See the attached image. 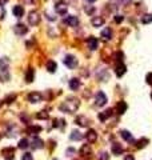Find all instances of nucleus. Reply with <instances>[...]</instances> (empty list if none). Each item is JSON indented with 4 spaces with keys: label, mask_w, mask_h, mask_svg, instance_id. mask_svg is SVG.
I'll return each instance as SVG.
<instances>
[{
    "label": "nucleus",
    "mask_w": 152,
    "mask_h": 160,
    "mask_svg": "<svg viewBox=\"0 0 152 160\" xmlns=\"http://www.w3.org/2000/svg\"><path fill=\"white\" fill-rule=\"evenodd\" d=\"M79 108V100L76 98H68L63 104H60L59 110L66 112V114H74Z\"/></svg>",
    "instance_id": "1"
},
{
    "label": "nucleus",
    "mask_w": 152,
    "mask_h": 160,
    "mask_svg": "<svg viewBox=\"0 0 152 160\" xmlns=\"http://www.w3.org/2000/svg\"><path fill=\"white\" fill-rule=\"evenodd\" d=\"M40 22V15L38 11H31L30 14H28V23L31 24V26H38Z\"/></svg>",
    "instance_id": "2"
},
{
    "label": "nucleus",
    "mask_w": 152,
    "mask_h": 160,
    "mask_svg": "<svg viewBox=\"0 0 152 160\" xmlns=\"http://www.w3.org/2000/svg\"><path fill=\"white\" fill-rule=\"evenodd\" d=\"M55 11L58 12L59 15H66L67 11H68V6L66 2H63V0H60V2H58L55 4Z\"/></svg>",
    "instance_id": "3"
},
{
    "label": "nucleus",
    "mask_w": 152,
    "mask_h": 160,
    "mask_svg": "<svg viewBox=\"0 0 152 160\" xmlns=\"http://www.w3.org/2000/svg\"><path fill=\"white\" fill-rule=\"evenodd\" d=\"M64 64H66L70 70H72V68H75L78 66V59L72 55H68V56H66V59H64Z\"/></svg>",
    "instance_id": "4"
},
{
    "label": "nucleus",
    "mask_w": 152,
    "mask_h": 160,
    "mask_svg": "<svg viewBox=\"0 0 152 160\" xmlns=\"http://www.w3.org/2000/svg\"><path fill=\"white\" fill-rule=\"evenodd\" d=\"M95 102H96V106H99V107H102V106H104V104L107 103V96H106V94L104 92H98L96 94V98H95Z\"/></svg>",
    "instance_id": "5"
},
{
    "label": "nucleus",
    "mask_w": 152,
    "mask_h": 160,
    "mask_svg": "<svg viewBox=\"0 0 152 160\" xmlns=\"http://www.w3.org/2000/svg\"><path fill=\"white\" fill-rule=\"evenodd\" d=\"M92 154V148L90 144H83L82 148H80V155L84 156V158H90Z\"/></svg>",
    "instance_id": "6"
},
{
    "label": "nucleus",
    "mask_w": 152,
    "mask_h": 160,
    "mask_svg": "<svg viewBox=\"0 0 152 160\" xmlns=\"http://www.w3.org/2000/svg\"><path fill=\"white\" fill-rule=\"evenodd\" d=\"M27 98L31 103H39V102H42L43 96H42V94H39V92H31Z\"/></svg>",
    "instance_id": "7"
},
{
    "label": "nucleus",
    "mask_w": 152,
    "mask_h": 160,
    "mask_svg": "<svg viewBox=\"0 0 152 160\" xmlns=\"http://www.w3.org/2000/svg\"><path fill=\"white\" fill-rule=\"evenodd\" d=\"M14 31H15V34L16 35H24V34H27V31H28V28L24 26V24H16L15 28H14Z\"/></svg>",
    "instance_id": "8"
},
{
    "label": "nucleus",
    "mask_w": 152,
    "mask_h": 160,
    "mask_svg": "<svg viewBox=\"0 0 152 160\" xmlns=\"http://www.w3.org/2000/svg\"><path fill=\"white\" fill-rule=\"evenodd\" d=\"M115 74L118 78H122V76L126 74V66H124L123 63H118V66L115 68Z\"/></svg>",
    "instance_id": "9"
},
{
    "label": "nucleus",
    "mask_w": 152,
    "mask_h": 160,
    "mask_svg": "<svg viewBox=\"0 0 152 160\" xmlns=\"http://www.w3.org/2000/svg\"><path fill=\"white\" fill-rule=\"evenodd\" d=\"M66 24H68L70 27H78L79 26V19L76 16H67Z\"/></svg>",
    "instance_id": "10"
},
{
    "label": "nucleus",
    "mask_w": 152,
    "mask_h": 160,
    "mask_svg": "<svg viewBox=\"0 0 152 160\" xmlns=\"http://www.w3.org/2000/svg\"><path fill=\"white\" fill-rule=\"evenodd\" d=\"M87 46H88V48H90L91 51H95L96 48H98V46H99L98 39H96V38H90L87 40Z\"/></svg>",
    "instance_id": "11"
},
{
    "label": "nucleus",
    "mask_w": 152,
    "mask_h": 160,
    "mask_svg": "<svg viewBox=\"0 0 152 160\" xmlns=\"http://www.w3.org/2000/svg\"><path fill=\"white\" fill-rule=\"evenodd\" d=\"M75 122H76V124H78V126H80V127H87L88 123H90V119L86 118V116H78Z\"/></svg>",
    "instance_id": "12"
},
{
    "label": "nucleus",
    "mask_w": 152,
    "mask_h": 160,
    "mask_svg": "<svg viewBox=\"0 0 152 160\" xmlns=\"http://www.w3.org/2000/svg\"><path fill=\"white\" fill-rule=\"evenodd\" d=\"M86 138H87V140H88L90 143H95L96 140H98V134H96L95 130H90V131L87 132Z\"/></svg>",
    "instance_id": "13"
},
{
    "label": "nucleus",
    "mask_w": 152,
    "mask_h": 160,
    "mask_svg": "<svg viewBox=\"0 0 152 160\" xmlns=\"http://www.w3.org/2000/svg\"><path fill=\"white\" fill-rule=\"evenodd\" d=\"M111 150H112V154H114V155H122L123 151H124L123 147L120 146L119 143H114V144H112V146H111Z\"/></svg>",
    "instance_id": "14"
},
{
    "label": "nucleus",
    "mask_w": 152,
    "mask_h": 160,
    "mask_svg": "<svg viewBox=\"0 0 152 160\" xmlns=\"http://www.w3.org/2000/svg\"><path fill=\"white\" fill-rule=\"evenodd\" d=\"M91 23L94 27H102L104 24V19L102 18V16H95V18H92Z\"/></svg>",
    "instance_id": "15"
},
{
    "label": "nucleus",
    "mask_w": 152,
    "mask_h": 160,
    "mask_svg": "<svg viewBox=\"0 0 152 160\" xmlns=\"http://www.w3.org/2000/svg\"><path fill=\"white\" fill-rule=\"evenodd\" d=\"M126 111H127V103L126 102H119L118 106H116V112H118L119 115H122Z\"/></svg>",
    "instance_id": "16"
},
{
    "label": "nucleus",
    "mask_w": 152,
    "mask_h": 160,
    "mask_svg": "<svg viewBox=\"0 0 152 160\" xmlns=\"http://www.w3.org/2000/svg\"><path fill=\"white\" fill-rule=\"evenodd\" d=\"M31 147L34 148V150H40V148H43V140L39 139V138H35L34 140H32Z\"/></svg>",
    "instance_id": "17"
},
{
    "label": "nucleus",
    "mask_w": 152,
    "mask_h": 160,
    "mask_svg": "<svg viewBox=\"0 0 152 160\" xmlns=\"http://www.w3.org/2000/svg\"><path fill=\"white\" fill-rule=\"evenodd\" d=\"M102 38L104 39V40H110L111 38H112V30L110 27H106L104 30L102 31Z\"/></svg>",
    "instance_id": "18"
},
{
    "label": "nucleus",
    "mask_w": 152,
    "mask_h": 160,
    "mask_svg": "<svg viewBox=\"0 0 152 160\" xmlns=\"http://www.w3.org/2000/svg\"><path fill=\"white\" fill-rule=\"evenodd\" d=\"M12 12H14V15L16 16V18H22V16L24 15V8L22 6H15Z\"/></svg>",
    "instance_id": "19"
},
{
    "label": "nucleus",
    "mask_w": 152,
    "mask_h": 160,
    "mask_svg": "<svg viewBox=\"0 0 152 160\" xmlns=\"http://www.w3.org/2000/svg\"><path fill=\"white\" fill-rule=\"evenodd\" d=\"M79 87H80V80H79V79L74 78V79H71V80H70V88H71L72 91L79 90Z\"/></svg>",
    "instance_id": "20"
},
{
    "label": "nucleus",
    "mask_w": 152,
    "mask_h": 160,
    "mask_svg": "<svg viewBox=\"0 0 152 160\" xmlns=\"http://www.w3.org/2000/svg\"><path fill=\"white\" fill-rule=\"evenodd\" d=\"M34 78H35V71L32 70V68H28L27 74H26V82L27 83H32L34 82Z\"/></svg>",
    "instance_id": "21"
},
{
    "label": "nucleus",
    "mask_w": 152,
    "mask_h": 160,
    "mask_svg": "<svg viewBox=\"0 0 152 160\" xmlns=\"http://www.w3.org/2000/svg\"><path fill=\"white\" fill-rule=\"evenodd\" d=\"M40 131H42V127L40 126H30L27 128V132L30 135H36V134H39Z\"/></svg>",
    "instance_id": "22"
},
{
    "label": "nucleus",
    "mask_w": 152,
    "mask_h": 160,
    "mask_svg": "<svg viewBox=\"0 0 152 160\" xmlns=\"http://www.w3.org/2000/svg\"><path fill=\"white\" fill-rule=\"evenodd\" d=\"M120 136H122L124 140H127V142H134V138H132V135L130 134V131H127V130L120 131Z\"/></svg>",
    "instance_id": "23"
},
{
    "label": "nucleus",
    "mask_w": 152,
    "mask_h": 160,
    "mask_svg": "<svg viewBox=\"0 0 152 160\" xmlns=\"http://www.w3.org/2000/svg\"><path fill=\"white\" fill-rule=\"evenodd\" d=\"M112 115V110L110 108V110H107V111H104V112H102V114H99V119L102 120V122H106V120L110 118V116Z\"/></svg>",
    "instance_id": "24"
},
{
    "label": "nucleus",
    "mask_w": 152,
    "mask_h": 160,
    "mask_svg": "<svg viewBox=\"0 0 152 160\" xmlns=\"http://www.w3.org/2000/svg\"><path fill=\"white\" fill-rule=\"evenodd\" d=\"M56 67H58V64H56L54 60H48V62H47V70H48V72L54 74V72L56 71Z\"/></svg>",
    "instance_id": "25"
},
{
    "label": "nucleus",
    "mask_w": 152,
    "mask_h": 160,
    "mask_svg": "<svg viewBox=\"0 0 152 160\" xmlns=\"http://www.w3.org/2000/svg\"><path fill=\"white\" fill-rule=\"evenodd\" d=\"M3 154H4V156H6L7 160L14 159V148H6V150L3 151Z\"/></svg>",
    "instance_id": "26"
},
{
    "label": "nucleus",
    "mask_w": 152,
    "mask_h": 160,
    "mask_svg": "<svg viewBox=\"0 0 152 160\" xmlns=\"http://www.w3.org/2000/svg\"><path fill=\"white\" fill-rule=\"evenodd\" d=\"M8 64H10V60H8L7 58H2L0 59V70L6 71L8 68Z\"/></svg>",
    "instance_id": "27"
},
{
    "label": "nucleus",
    "mask_w": 152,
    "mask_h": 160,
    "mask_svg": "<svg viewBox=\"0 0 152 160\" xmlns=\"http://www.w3.org/2000/svg\"><path fill=\"white\" fill-rule=\"evenodd\" d=\"M70 139H71V140H82V139H83V135L80 134L79 131H72Z\"/></svg>",
    "instance_id": "28"
},
{
    "label": "nucleus",
    "mask_w": 152,
    "mask_h": 160,
    "mask_svg": "<svg viewBox=\"0 0 152 160\" xmlns=\"http://www.w3.org/2000/svg\"><path fill=\"white\" fill-rule=\"evenodd\" d=\"M10 79V74H8V71H3V70H0V80L2 82H7V80Z\"/></svg>",
    "instance_id": "29"
},
{
    "label": "nucleus",
    "mask_w": 152,
    "mask_h": 160,
    "mask_svg": "<svg viewBox=\"0 0 152 160\" xmlns=\"http://www.w3.org/2000/svg\"><path fill=\"white\" fill-rule=\"evenodd\" d=\"M142 23L143 24H148V23H152V14H147L142 18Z\"/></svg>",
    "instance_id": "30"
},
{
    "label": "nucleus",
    "mask_w": 152,
    "mask_h": 160,
    "mask_svg": "<svg viewBox=\"0 0 152 160\" xmlns=\"http://www.w3.org/2000/svg\"><path fill=\"white\" fill-rule=\"evenodd\" d=\"M18 128H16L15 126H11L10 127V131H8V136H11V138H14V136L18 135Z\"/></svg>",
    "instance_id": "31"
},
{
    "label": "nucleus",
    "mask_w": 152,
    "mask_h": 160,
    "mask_svg": "<svg viewBox=\"0 0 152 160\" xmlns=\"http://www.w3.org/2000/svg\"><path fill=\"white\" fill-rule=\"evenodd\" d=\"M28 146H30V143H28L27 139H22V140L19 142V148H22V150H26Z\"/></svg>",
    "instance_id": "32"
},
{
    "label": "nucleus",
    "mask_w": 152,
    "mask_h": 160,
    "mask_svg": "<svg viewBox=\"0 0 152 160\" xmlns=\"http://www.w3.org/2000/svg\"><path fill=\"white\" fill-rule=\"evenodd\" d=\"M36 118L38 119H48V112L47 111H40L36 114Z\"/></svg>",
    "instance_id": "33"
},
{
    "label": "nucleus",
    "mask_w": 152,
    "mask_h": 160,
    "mask_svg": "<svg viewBox=\"0 0 152 160\" xmlns=\"http://www.w3.org/2000/svg\"><path fill=\"white\" fill-rule=\"evenodd\" d=\"M147 143H148V140H147V139H140L139 142L136 143V144H138L136 147H138V148H143L144 146H147Z\"/></svg>",
    "instance_id": "34"
},
{
    "label": "nucleus",
    "mask_w": 152,
    "mask_h": 160,
    "mask_svg": "<svg viewBox=\"0 0 152 160\" xmlns=\"http://www.w3.org/2000/svg\"><path fill=\"white\" fill-rule=\"evenodd\" d=\"M110 159V155L107 152H100L99 154V160H108Z\"/></svg>",
    "instance_id": "35"
},
{
    "label": "nucleus",
    "mask_w": 152,
    "mask_h": 160,
    "mask_svg": "<svg viewBox=\"0 0 152 160\" xmlns=\"http://www.w3.org/2000/svg\"><path fill=\"white\" fill-rule=\"evenodd\" d=\"M116 60H118V63H123V60H124L123 52H118V54H116Z\"/></svg>",
    "instance_id": "36"
},
{
    "label": "nucleus",
    "mask_w": 152,
    "mask_h": 160,
    "mask_svg": "<svg viewBox=\"0 0 152 160\" xmlns=\"http://www.w3.org/2000/svg\"><path fill=\"white\" fill-rule=\"evenodd\" d=\"M6 18V10H4V7L0 4V20Z\"/></svg>",
    "instance_id": "37"
},
{
    "label": "nucleus",
    "mask_w": 152,
    "mask_h": 160,
    "mask_svg": "<svg viewBox=\"0 0 152 160\" xmlns=\"http://www.w3.org/2000/svg\"><path fill=\"white\" fill-rule=\"evenodd\" d=\"M15 99H16V95H10L6 98V103H12Z\"/></svg>",
    "instance_id": "38"
},
{
    "label": "nucleus",
    "mask_w": 152,
    "mask_h": 160,
    "mask_svg": "<svg viewBox=\"0 0 152 160\" xmlns=\"http://www.w3.org/2000/svg\"><path fill=\"white\" fill-rule=\"evenodd\" d=\"M84 11H86L88 15H91L92 12L95 11V8H94V7H88V6H86V7H84Z\"/></svg>",
    "instance_id": "39"
},
{
    "label": "nucleus",
    "mask_w": 152,
    "mask_h": 160,
    "mask_svg": "<svg viewBox=\"0 0 152 160\" xmlns=\"http://www.w3.org/2000/svg\"><path fill=\"white\" fill-rule=\"evenodd\" d=\"M22 160H34V158H32V155H31V154H28V152H27V154H24V155H23Z\"/></svg>",
    "instance_id": "40"
},
{
    "label": "nucleus",
    "mask_w": 152,
    "mask_h": 160,
    "mask_svg": "<svg viewBox=\"0 0 152 160\" xmlns=\"http://www.w3.org/2000/svg\"><path fill=\"white\" fill-rule=\"evenodd\" d=\"M146 80H147V83L150 84V86H152V72H150V74L146 76Z\"/></svg>",
    "instance_id": "41"
},
{
    "label": "nucleus",
    "mask_w": 152,
    "mask_h": 160,
    "mask_svg": "<svg viewBox=\"0 0 152 160\" xmlns=\"http://www.w3.org/2000/svg\"><path fill=\"white\" fill-rule=\"evenodd\" d=\"M123 19H124V18H123L122 15H116V16H115V22H116V23H122Z\"/></svg>",
    "instance_id": "42"
},
{
    "label": "nucleus",
    "mask_w": 152,
    "mask_h": 160,
    "mask_svg": "<svg viewBox=\"0 0 152 160\" xmlns=\"http://www.w3.org/2000/svg\"><path fill=\"white\" fill-rule=\"evenodd\" d=\"M124 160H135V158L132 155H127L126 158H124Z\"/></svg>",
    "instance_id": "43"
},
{
    "label": "nucleus",
    "mask_w": 152,
    "mask_h": 160,
    "mask_svg": "<svg viewBox=\"0 0 152 160\" xmlns=\"http://www.w3.org/2000/svg\"><path fill=\"white\" fill-rule=\"evenodd\" d=\"M7 2H8V0H0V4L3 6V4H4V3H7Z\"/></svg>",
    "instance_id": "44"
},
{
    "label": "nucleus",
    "mask_w": 152,
    "mask_h": 160,
    "mask_svg": "<svg viewBox=\"0 0 152 160\" xmlns=\"http://www.w3.org/2000/svg\"><path fill=\"white\" fill-rule=\"evenodd\" d=\"M88 2H90V3H94V2H96V0H88Z\"/></svg>",
    "instance_id": "45"
},
{
    "label": "nucleus",
    "mask_w": 152,
    "mask_h": 160,
    "mask_svg": "<svg viewBox=\"0 0 152 160\" xmlns=\"http://www.w3.org/2000/svg\"><path fill=\"white\" fill-rule=\"evenodd\" d=\"M0 106H2V102H0Z\"/></svg>",
    "instance_id": "46"
},
{
    "label": "nucleus",
    "mask_w": 152,
    "mask_h": 160,
    "mask_svg": "<svg viewBox=\"0 0 152 160\" xmlns=\"http://www.w3.org/2000/svg\"><path fill=\"white\" fill-rule=\"evenodd\" d=\"M54 160H58V159H54Z\"/></svg>",
    "instance_id": "47"
},
{
    "label": "nucleus",
    "mask_w": 152,
    "mask_h": 160,
    "mask_svg": "<svg viewBox=\"0 0 152 160\" xmlns=\"http://www.w3.org/2000/svg\"><path fill=\"white\" fill-rule=\"evenodd\" d=\"M151 98H152V94H151Z\"/></svg>",
    "instance_id": "48"
}]
</instances>
